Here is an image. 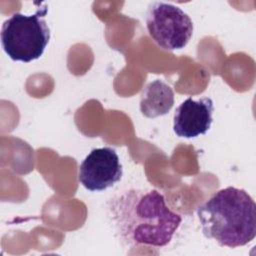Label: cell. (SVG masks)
Here are the masks:
<instances>
[{"label":"cell","mask_w":256,"mask_h":256,"mask_svg":"<svg viewBox=\"0 0 256 256\" xmlns=\"http://www.w3.org/2000/svg\"><path fill=\"white\" fill-rule=\"evenodd\" d=\"M107 210L118 239L130 248H164L182 223V216L167 206L156 189H126L108 201Z\"/></svg>","instance_id":"6da1fadb"},{"label":"cell","mask_w":256,"mask_h":256,"mask_svg":"<svg viewBox=\"0 0 256 256\" xmlns=\"http://www.w3.org/2000/svg\"><path fill=\"white\" fill-rule=\"evenodd\" d=\"M203 235L222 247L237 248L256 236V204L244 189H220L197 208Z\"/></svg>","instance_id":"7a4b0ae2"},{"label":"cell","mask_w":256,"mask_h":256,"mask_svg":"<svg viewBox=\"0 0 256 256\" xmlns=\"http://www.w3.org/2000/svg\"><path fill=\"white\" fill-rule=\"evenodd\" d=\"M47 9L35 14L14 13L1 28V45L13 61L29 63L39 59L50 40V29L44 18Z\"/></svg>","instance_id":"3957f363"},{"label":"cell","mask_w":256,"mask_h":256,"mask_svg":"<svg viewBox=\"0 0 256 256\" xmlns=\"http://www.w3.org/2000/svg\"><path fill=\"white\" fill-rule=\"evenodd\" d=\"M146 28L149 36L160 48L174 51L189 43L194 25L190 16L180 7L155 1L148 6Z\"/></svg>","instance_id":"277c9868"},{"label":"cell","mask_w":256,"mask_h":256,"mask_svg":"<svg viewBox=\"0 0 256 256\" xmlns=\"http://www.w3.org/2000/svg\"><path fill=\"white\" fill-rule=\"evenodd\" d=\"M123 167L115 149L101 147L91 150L79 166L78 180L89 191H103L119 182Z\"/></svg>","instance_id":"5b68a950"},{"label":"cell","mask_w":256,"mask_h":256,"mask_svg":"<svg viewBox=\"0 0 256 256\" xmlns=\"http://www.w3.org/2000/svg\"><path fill=\"white\" fill-rule=\"evenodd\" d=\"M214 103L209 97L197 100L188 97L175 110L173 131L178 137L195 138L204 135L213 121Z\"/></svg>","instance_id":"8992f818"},{"label":"cell","mask_w":256,"mask_h":256,"mask_svg":"<svg viewBox=\"0 0 256 256\" xmlns=\"http://www.w3.org/2000/svg\"><path fill=\"white\" fill-rule=\"evenodd\" d=\"M174 105L173 89L161 79L149 82L142 90L140 112L147 118L166 115Z\"/></svg>","instance_id":"52a82bcc"}]
</instances>
